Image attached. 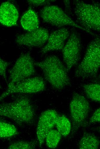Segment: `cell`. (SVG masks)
<instances>
[{"mask_svg": "<svg viewBox=\"0 0 100 149\" xmlns=\"http://www.w3.org/2000/svg\"><path fill=\"white\" fill-rule=\"evenodd\" d=\"M0 115L21 126L32 123L35 113L28 98L20 96L11 102L1 103L0 105Z\"/></svg>", "mask_w": 100, "mask_h": 149, "instance_id": "6da1fadb", "label": "cell"}, {"mask_svg": "<svg viewBox=\"0 0 100 149\" xmlns=\"http://www.w3.org/2000/svg\"><path fill=\"white\" fill-rule=\"evenodd\" d=\"M34 64L41 69L45 79L55 89L62 90L70 85L66 68L57 56H49Z\"/></svg>", "mask_w": 100, "mask_h": 149, "instance_id": "7a4b0ae2", "label": "cell"}, {"mask_svg": "<svg viewBox=\"0 0 100 149\" xmlns=\"http://www.w3.org/2000/svg\"><path fill=\"white\" fill-rule=\"evenodd\" d=\"M100 68V39L96 38L89 44L84 56L76 69V77L81 79L96 78Z\"/></svg>", "mask_w": 100, "mask_h": 149, "instance_id": "3957f363", "label": "cell"}, {"mask_svg": "<svg viewBox=\"0 0 100 149\" xmlns=\"http://www.w3.org/2000/svg\"><path fill=\"white\" fill-rule=\"evenodd\" d=\"M74 5L75 16L81 26L92 34L91 30L100 33V6L78 0L74 1Z\"/></svg>", "mask_w": 100, "mask_h": 149, "instance_id": "277c9868", "label": "cell"}, {"mask_svg": "<svg viewBox=\"0 0 100 149\" xmlns=\"http://www.w3.org/2000/svg\"><path fill=\"white\" fill-rule=\"evenodd\" d=\"M89 110V104L86 99L78 93H74L70 105L72 122L71 135L75 134L81 127L86 125Z\"/></svg>", "mask_w": 100, "mask_h": 149, "instance_id": "5b68a950", "label": "cell"}, {"mask_svg": "<svg viewBox=\"0 0 100 149\" xmlns=\"http://www.w3.org/2000/svg\"><path fill=\"white\" fill-rule=\"evenodd\" d=\"M34 63L29 53L22 54L9 72L8 87L30 77L35 73Z\"/></svg>", "mask_w": 100, "mask_h": 149, "instance_id": "8992f818", "label": "cell"}, {"mask_svg": "<svg viewBox=\"0 0 100 149\" xmlns=\"http://www.w3.org/2000/svg\"><path fill=\"white\" fill-rule=\"evenodd\" d=\"M40 16L45 22L57 27L70 26L88 31L74 21L60 8L57 6L48 5L41 10Z\"/></svg>", "mask_w": 100, "mask_h": 149, "instance_id": "52a82bcc", "label": "cell"}, {"mask_svg": "<svg viewBox=\"0 0 100 149\" xmlns=\"http://www.w3.org/2000/svg\"><path fill=\"white\" fill-rule=\"evenodd\" d=\"M45 88L44 81L42 77H30L8 87L1 95L0 100L16 93H32L43 91Z\"/></svg>", "mask_w": 100, "mask_h": 149, "instance_id": "ba28073f", "label": "cell"}, {"mask_svg": "<svg viewBox=\"0 0 100 149\" xmlns=\"http://www.w3.org/2000/svg\"><path fill=\"white\" fill-rule=\"evenodd\" d=\"M81 47L79 36L76 33L73 32L62 49L64 61L68 72L79 61Z\"/></svg>", "mask_w": 100, "mask_h": 149, "instance_id": "9c48e42d", "label": "cell"}, {"mask_svg": "<svg viewBox=\"0 0 100 149\" xmlns=\"http://www.w3.org/2000/svg\"><path fill=\"white\" fill-rule=\"evenodd\" d=\"M58 115L54 110H46L41 114L38 122L36 134L40 147L44 143L47 133L55 125Z\"/></svg>", "mask_w": 100, "mask_h": 149, "instance_id": "30bf717a", "label": "cell"}, {"mask_svg": "<svg viewBox=\"0 0 100 149\" xmlns=\"http://www.w3.org/2000/svg\"><path fill=\"white\" fill-rule=\"evenodd\" d=\"M49 34L48 30L42 28L18 36L16 43L20 45L30 47H41L47 41Z\"/></svg>", "mask_w": 100, "mask_h": 149, "instance_id": "8fae6325", "label": "cell"}, {"mask_svg": "<svg viewBox=\"0 0 100 149\" xmlns=\"http://www.w3.org/2000/svg\"><path fill=\"white\" fill-rule=\"evenodd\" d=\"M69 35V31L65 28L53 32L49 36L47 42L42 48L41 53L44 54L51 51L62 50L65 42Z\"/></svg>", "mask_w": 100, "mask_h": 149, "instance_id": "7c38bea8", "label": "cell"}, {"mask_svg": "<svg viewBox=\"0 0 100 149\" xmlns=\"http://www.w3.org/2000/svg\"><path fill=\"white\" fill-rule=\"evenodd\" d=\"M18 17V11L13 4L8 1L1 4L0 7V21L1 24L8 27L15 26Z\"/></svg>", "mask_w": 100, "mask_h": 149, "instance_id": "4fadbf2b", "label": "cell"}, {"mask_svg": "<svg viewBox=\"0 0 100 149\" xmlns=\"http://www.w3.org/2000/svg\"><path fill=\"white\" fill-rule=\"evenodd\" d=\"M20 23L22 28L28 32L37 29L39 24L37 14L33 9L29 8L22 17Z\"/></svg>", "mask_w": 100, "mask_h": 149, "instance_id": "5bb4252c", "label": "cell"}, {"mask_svg": "<svg viewBox=\"0 0 100 149\" xmlns=\"http://www.w3.org/2000/svg\"><path fill=\"white\" fill-rule=\"evenodd\" d=\"M100 144L97 137L91 133H84L79 143V148L81 149H97Z\"/></svg>", "mask_w": 100, "mask_h": 149, "instance_id": "9a60e30c", "label": "cell"}, {"mask_svg": "<svg viewBox=\"0 0 100 149\" xmlns=\"http://www.w3.org/2000/svg\"><path fill=\"white\" fill-rule=\"evenodd\" d=\"M82 87L89 98L100 102V84L95 83L85 84L82 85Z\"/></svg>", "mask_w": 100, "mask_h": 149, "instance_id": "2e32d148", "label": "cell"}, {"mask_svg": "<svg viewBox=\"0 0 100 149\" xmlns=\"http://www.w3.org/2000/svg\"><path fill=\"white\" fill-rule=\"evenodd\" d=\"M55 126L57 130L63 136H67L71 130V125L69 119L64 115H58Z\"/></svg>", "mask_w": 100, "mask_h": 149, "instance_id": "e0dca14e", "label": "cell"}, {"mask_svg": "<svg viewBox=\"0 0 100 149\" xmlns=\"http://www.w3.org/2000/svg\"><path fill=\"white\" fill-rule=\"evenodd\" d=\"M61 135L57 130L52 129L47 134L45 141L47 146L49 148L54 149L57 146Z\"/></svg>", "mask_w": 100, "mask_h": 149, "instance_id": "ac0fdd59", "label": "cell"}, {"mask_svg": "<svg viewBox=\"0 0 100 149\" xmlns=\"http://www.w3.org/2000/svg\"><path fill=\"white\" fill-rule=\"evenodd\" d=\"M17 133V129L14 125L3 121H0L1 138H10L16 135Z\"/></svg>", "mask_w": 100, "mask_h": 149, "instance_id": "d6986e66", "label": "cell"}, {"mask_svg": "<svg viewBox=\"0 0 100 149\" xmlns=\"http://www.w3.org/2000/svg\"><path fill=\"white\" fill-rule=\"evenodd\" d=\"M35 142L18 141L11 144L8 148L9 149H33L35 148Z\"/></svg>", "mask_w": 100, "mask_h": 149, "instance_id": "ffe728a7", "label": "cell"}, {"mask_svg": "<svg viewBox=\"0 0 100 149\" xmlns=\"http://www.w3.org/2000/svg\"><path fill=\"white\" fill-rule=\"evenodd\" d=\"M0 75L6 80V70L7 67L10 64V62H7L1 58H0Z\"/></svg>", "mask_w": 100, "mask_h": 149, "instance_id": "44dd1931", "label": "cell"}, {"mask_svg": "<svg viewBox=\"0 0 100 149\" xmlns=\"http://www.w3.org/2000/svg\"><path fill=\"white\" fill-rule=\"evenodd\" d=\"M100 122V107L97 109L91 117L89 123V124Z\"/></svg>", "mask_w": 100, "mask_h": 149, "instance_id": "7402d4cb", "label": "cell"}, {"mask_svg": "<svg viewBox=\"0 0 100 149\" xmlns=\"http://www.w3.org/2000/svg\"><path fill=\"white\" fill-rule=\"evenodd\" d=\"M53 0H29L27 2L29 4L34 6H40L49 4Z\"/></svg>", "mask_w": 100, "mask_h": 149, "instance_id": "603a6c76", "label": "cell"}, {"mask_svg": "<svg viewBox=\"0 0 100 149\" xmlns=\"http://www.w3.org/2000/svg\"><path fill=\"white\" fill-rule=\"evenodd\" d=\"M95 83L100 84V73L99 75L95 78V79L93 81Z\"/></svg>", "mask_w": 100, "mask_h": 149, "instance_id": "cb8c5ba5", "label": "cell"}, {"mask_svg": "<svg viewBox=\"0 0 100 149\" xmlns=\"http://www.w3.org/2000/svg\"><path fill=\"white\" fill-rule=\"evenodd\" d=\"M95 130L100 134V126L97 127L95 128Z\"/></svg>", "mask_w": 100, "mask_h": 149, "instance_id": "d4e9b609", "label": "cell"}]
</instances>
